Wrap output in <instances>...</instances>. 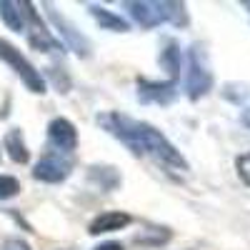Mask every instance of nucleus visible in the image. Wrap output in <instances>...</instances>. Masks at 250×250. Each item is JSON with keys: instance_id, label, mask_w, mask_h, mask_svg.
I'll use <instances>...</instances> for the list:
<instances>
[{"instance_id": "8", "label": "nucleus", "mask_w": 250, "mask_h": 250, "mask_svg": "<svg viewBox=\"0 0 250 250\" xmlns=\"http://www.w3.org/2000/svg\"><path fill=\"white\" fill-rule=\"evenodd\" d=\"M48 8V15H50V20H53V25L60 30V35L62 38H65V43L78 53V55H83V58H88L90 55V45H88V40L85 38H83L70 23H68V20L65 18H62V15H58V10H53V5H45Z\"/></svg>"}, {"instance_id": "10", "label": "nucleus", "mask_w": 250, "mask_h": 250, "mask_svg": "<svg viewBox=\"0 0 250 250\" xmlns=\"http://www.w3.org/2000/svg\"><path fill=\"white\" fill-rule=\"evenodd\" d=\"M0 18H3V23H5L10 30H15V33L28 30V3L0 0Z\"/></svg>"}, {"instance_id": "16", "label": "nucleus", "mask_w": 250, "mask_h": 250, "mask_svg": "<svg viewBox=\"0 0 250 250\" xmlns=\"http://www.w3.org/2000/svg\"><path fill=\"white\" fill-rule=\"evenodd\" d=\"M93 250H123V245L120 243H115V240H110V243H100L98 248H93Z\"/></svg>"}, {"instance_id": "13", "label": "nucleus", "mask_w": 250, "mask_h": 250, "mask_svg": "<svg viewBox=\"0 0 250 250\" xmlns=\"http://www.w3.org/2000/svg\"><path fill=\"white\" fill-rule=\"evenodd\" d=\"M20 193V180L13 175H0V200H8Z\"/></svg>"}, {"instance_id": "15", "label": "nucleus", "mask_w": 250, "mask_h": 250, "mask_svg": "<svg viewBox=\"0 0 250 250\" xmlns=\"http://www.w3.org/2000/svg\"><path fill=\"white\" fill-rule=\"evenodd\" d=\"M0 250H30V245L25 240H20V238H8L3 245H0Z\"/></svg>"}, {"instance_id": "12", "label": "nucleus", "mask_w": 250, "mask_h": 250, "mask_svg": "<svg viewBox=\"0 0 250 250\" xmlns=\"http://www.w3.org/2000/svg\"><path fill=\"white\" fill-rule=\"evenodd\" d=\"M5 150H8V155L15 160V163H28V158H30V153H28V145H25V140H23V133H20L18 128H13V130H8V135H5Z\"/></svg>"}, {"instance_id": "11", "label": "nucleus", "mask_w": 250, "mask_h": 250, "mask_svg": "<svg viewBox=\"0 0 250 250\" xmlns=\"http://www.w3.org/2000/svg\"><path fill=\"white\" fill-rule=\"evenodd\" d=\"M90 15L93 20L103 28V30H113V33H125V30H130L128 25V20H123L118 13L108 10V8H103V5H90Z\"/></svg>"}, {"instance_id": "4", "label": "nucleus", "mask_w": 250, "mask_h": 250, "mask_svg": "<svg viewBox=\"0 0 250 250\" xmlns=\"http://www.w3.org/2000/svg\"><path fill=\"white\" fill-rule=\"evenodd\" d=\"M0 60L8 62V65L20 75V80L28 85L30 93H40V95L45 93V80H43V75H40V70H35L33 62L20 53L15 45H10L8 40H0Z\"/></svg>"}, {"instance_id": "3", "label": "nucleus", "mask_w": 250, "mask_h": 250, "mask_svg": "<svg viewBox=\"0 0 250 250\" xmlns=\"http://www.w3.org/2000/svg\"><path fill=\"white\" fill-rule=\"evenodd\" d=\"M210 88H213V70L208 65V55L200 45H193L190 55H188V80H185L188 98L198 100L210 93Z\"/></svg>"}, {"instance_id": "17", "label": "nucleus", "mask_w": 250, "mask_h": 250, "mask_svg": "<svg viewBox=\"0 0 250 250\" xmlns=\"http://www.w3.org/2000/svg\"><path fill=\"white\" fill-rule=\"evenodd\" d=\"M243 123H245V125H248V128H250V108H248V110H245V113H243Z\"/></svg>"}, {"instance_id": "1", "label": "nucleus", "mask_w": 250, "mask_h": 250, "mask_svg": "<svg viewBox=\"0 0 250 250\" xmlns=\"http://www.w3.org/2000/svg\"><path fill=\"white\" fill-rule=\"evenodd\" d=\"M98 123L105 128L113 138H118L125 148H130L140 158H155L158 163H165L170 168L188 170V160L180 155V150L165 138L158 128H153L145 120H135L123 113H103L98 115Z\"/></svg>"}, {"instance_id": "6", "label": "nucleus", "mask_w": 250, "mask_h": 250, "mask_svg": "<svg viewBox=\"0 0 250 250\" xmlns=\"http://www.w3.org/2000/svg\"><path fill=\"white\" fill-rule=\"evenodd\" d=\"M48 140L55 153L70 155L78 148V130L68 118H53L48 123Z\"/></svg>"}, {"instance_id": "9", "label": "nucleus", "mask_w": 250, "mask_h": 250, "mask_svg": "<svg viewBox=\"0 0 250 250\" xmlns=\"http://www.w3.org/2000/svg\"><path fill=\"white\" fill-rule=\"evenodd\" d=\"M133 223V218L128 213H120V210H108V213H100L98 218H93V223L88 225V233L90 235H100V233H115L123 230Z\"/></svg>"}, {"instance_id": "2", "label": "nucleus", "mask_w": 250, "mask_h": 250, "mask_svg": "<svg viewBox=\"0 0 250 250\" xmlns=\"http://www.w3.org/2000/svg\"><path fill=\"white\" fill-rule=\"evenodd\" d=\"M128 8L130 18L140 28H158V25H165V23H185V8L180 3H168V0H130V3H125Z\"/></svg>"}, {"instance_id": "14", "label": "nucleus", "mask_w": 250, "mask_h": 250, "mask_svg": "<svg viewBox=\"0 0 250 250\" xmlns=\"http://www.w3.org/2000/svg\"><path fill=\"white\" fill-rule=\"evenodd\" d=\"M235 170H238L240 180H243L245 185H250V153H245V155H240V158L235 160Z\"/></svg>"}, {"instance_id": "5", "label": "nucleus", "mask_w": 250, "mask_h": 250, "mask_svg": "<svg viewBox=\"0 0 250 250\" xmlns=\"http://www.w3.org/2000/svg\"><path fill=\"white\" fill-rule=\"evenodd\" d=\"M73 170V160L68 155H62V153H48L43 155L38 163H35V168H33V178L40 180V183H62Z\"/></svg>"}, {"instance_id": "7", "label": "nucleus", "mask_w": 250, "mask_h": 250, "mask_svg": "<svg viewBox=\"0 0 250 250\" xmlns=\"http://www.w3.org/2000/svg\"><path fill=\"white\" fill-rule=\"evenodd\" d=\"M178 93V83L175 80H165V83H155V80H138V100L143 103H160L168 105Z\"/></svg>"}]
</instances>
